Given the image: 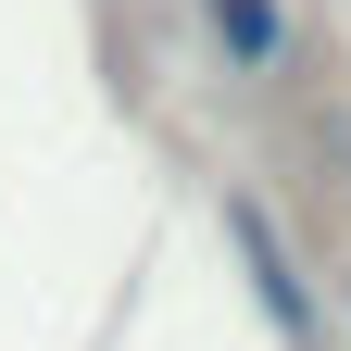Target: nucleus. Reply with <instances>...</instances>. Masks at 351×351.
<instances>
[{
  "mask_svg": "<svg viewBox=\"0 0 351 351\" xmlns=\"http://www.w3.org/2000/svg\"><path fill=\"white\" fill-rule=\"evenodd\" d=\"M339 301H351V276H339Z\"/></svg>",
  "mask_w": 351,
  "mask_h": 351,
  "instance_id": "7ed1b4c3",
  "label": "nucleus"
},
{
  "mask_svg": "<svg viewBox=\"0 0 351 351\" xmlns=\"http://www.w3.org/2000/svg\"><path fill=\"white\" fill-rule=\"evenodd\" d=\"M201 38L226 75H289V0H201Z\"/></svg>",
  "mask_w": 351,
  "mask_h": 351,
  "instance_id": "f03ea898",
  "label": "nucleus"
},
{
  "mask_svg": "<svg viewBox=\"0 0 351 351\" xmlns=\"http://www.w3.org/2000/svg\"><path fill=\"white\" fill-rule=\"evenodd\" d=\"M213 226H226L239 276H251V301H263V326H276L289 351H326V301H314V276H301L289 226H276V213H263L251 189H226V201H213Z\"/></svg>",
  "mask_w": 351,
  "mask_h": 351,
  "instance_id": "f257e3e1",
  "label": "nucleus"
}]
</instances>
